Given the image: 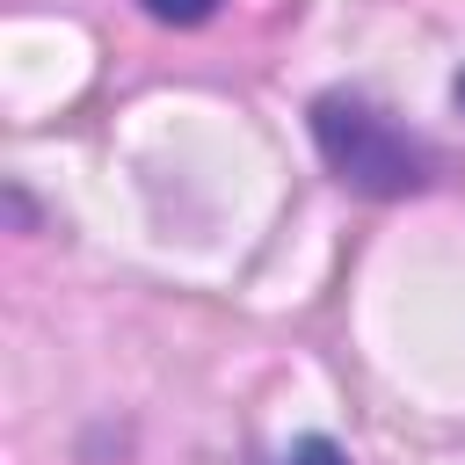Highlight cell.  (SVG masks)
Returning <instances> with one entry per match:
<instances>
[{"label":"cell","mask_w":465,"mask_h":465,"mask_svg":"<svg viewBox=\"0 0 465 465\" xmlns=\"http://www.w3.org/2000/svg\"><path fill=\"white\" fill-rule=\"evenodd\" d=\"M305 124H312V145H320L327 174H334L341 189H356V196H378V203L421 196V189L436 182V167H443L421 131H407L392 109H378V102L356 94V87L312 94Z\"/></svg>","instance_id":"obj_1"},{"label":"cell","mask_w":465,"mask_h":465,"mask_svg":"<svg viewBox=\"0 0 465 465\" xmlns=\"http://www.w3.org/2000/svg\"><path fill=\"white\" fill-rule=\"evenodd\" d=\"M153 22H167V29H196V22H211L218 15V0H138Z\"/></svg>","instance_id":"obj_2"},{"label":"cell","mask_w":465,"mask_h":465,"mask_svg":"<svg viewBox=\"0 0 465 465\" xmlns=\"http://www.w3.org/2000/svg\"><path fill=\"white\" fill-rule=\"evenodd\" d=\"M458 102H465V73H458Z\"/></svg>","instance_id":"obj_4"},{"label":"cell","mask_w":465,"mask_h":465,"mask_svg":"<svg viewBox=\"0 0 465 465\" xmlns=\"http://www.w3.org/2000/svg\"><path fill=\"white\" fill-rule=\"evenodd\" d=\"M276 465H349V450H341V443H327V436H298Z\"/></svg>","instance_id":"obj_3"}]
</instances>
